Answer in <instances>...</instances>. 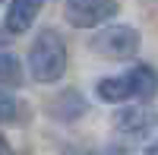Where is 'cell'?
<instances>
[{"instance_id": "4fadbf2b", "label": "cell", "mask_w": 158, "mask_h": 155, "mask_svg": "<svg viewBox=\"0 0 158 155\" xmlns=\"http://www.w3.org/2000/svg\"><path fill=\"white\" fill-rule=\"evenodd\" d=\"M0 3H3V0H0Z\"/></svg>"}, {"instance_id": "277c9868", "label": "cell", "mask_w": 158, "mask_h": 155, "mask_svg": "<svg viewBox=\"0 0 158 155\" xmlns=\"http://www.w3.org/2000/svg\"><path fill=\"white\" fill-rule=\"evenodd\" d=\"M38 13H41V0H10L3 22H6V29L13 35H22V32L32 29V22H35Z\"/></svg>"}, {"instance_id": "9c48e42d", "label": "cell", "mask_w": 158, "mask_h": 155, "mask_svg": "<svg viewBox=\"0 0 158 155\" xmlns=\"http://www.w3.org/2000/svg\"><path fill=\"white\" fill-rule=\"evenodd\" d=\"M0 82L3 86H22V63L16 60V54L0 48Z\"/></svg>"}, {"instance_id": "52a82bcc", "label": "cell", "mask_w": 158, "mask_h": 155, "mask_svg": "<svg viewBox=\"0 0 158 155\" xmlns=\"http://www.w3.org/2000/svg\"><path fill=\"white\" fill-rule=\"evenodd\" d=\"M51 117H57V120H76L79 114H85V98L79 95V92H60L57 98H51Z\"/></svg>"}, {"instance_id": "7a4b0ae2", "label": "cell", "mask_w": 158, "mask_h": 155, "mask_svg": "<svg viewBox=\"0 0 158 155\" xmlns=\"http://www.w3.org/2000/svg\"><path fill=\"white\" fill-rule=\"evenodd\" d=\"M89 48L108 60H130L139 51V32L133 25H108L92 35Z\"/></svg>"}, {"instance_id": "3957f363", "label": "cell", "mask_w": 158, "mask_h": 155, "mask_svg": "<svg viewBox=\"0 0 158 155\" xmlns=\"http://www.w3.org/2000/svg\"><path fill=\"white\" fill-rule=\"evenodd\" d=\"M120 3L117 0H67V22L76 29H95L117 16Z\"/></svg>"}, {"instance_id": "5b68a950", "label": "cell", "mask_w": 158, "mask_h": 155, "mask_svg": "<svg viewBox=\"0 0 158 155\" xmlns=\"http://www.w3.org/2000/svg\"><path fill=\"white\" fill-rule=\"evenodd\" d=\"M127 79H130V95L133 98H139V101L155 98V92H158V73H155V67L139 63V67H133L127 73Z\"/></svg>"}, {"instance_id": "30bf717a", "label": "cell", "mask_w": 158, "mask_h": 155, "mask_svg": "<svg viewBox=\"0 0 158 155\" xmlns=\"http://www.w3.org/2000/svg\"><path fill=\"white\" fill-rule=\"evenodd\" d=\"M16 117H22V101L16 95H10V92L0 89V124H10Z\"/></svg>"}, {"instance_id": "8992f818", "label": "cell", "mask_w": 158, "mask_h": 155, "mask_svg": "<svg viewBox=\"0 0 158 155\" xmlns=\"http://www.w3.org/2000/svg\"><path fill=\"white\" fill-rule=\"evenodd\" d=\"M114 127L123 133H146L155 127V114L146 108V105H136V108H127L114 117Z\"/></svg>"}, {"instance_id": "6da1fadb", "label": "cell", "mask_w": 158, "mask_h": 155, "mask_svg": "<svg viewBox=\"0 0 158 155\" xmlns=\"http://www.w3.org/2000/svg\"><path fill=\"white\" fill-rule=\"evenodd\" d=\"M29 73L38 82H57L67 73V41L57 29H41L29 48Z\"/></svg>"}, {"instance_id": "7c38bea8", "label": "cell", "mask_w": 158, "mask_h": 155, "mask_svg": "<svg viewBox=\"0 0 158 155\" xmlns=\"http://www.w3.org/2000/svg\"><path fill=\"white\" fill-rule=\"evenodd\" d=\"M146 155H158V143H152V146L146 149Z\"/></svg>"}, {"instance_id": "ba28073f", "label": "cell", "mask_w": 158, "mask_h": 155, "mask_svg": "<svg viewBox=\"0 0 158 155\" xmlns=\"http://www.w3.org/2000/svg\"><path fill=\"white\" fill-rule=\"evenodd\" d=\"M98 98L111 101V105H123L130 95V79L127 76H104V79L98 82Z\"/></svg>"}, {"instance_id": "8fae6325", "label": "cell", "mask_w": 158, "mask_h": 155, "mask_svg": "<svg viewBox=\"0 0 158 155\" xmlns=\"http://www.w3.org/2000/svg\"><path fill=\"white\" fill-rule=\"evenodd\" d=\"M0 155H10V146L3 143V136H0Z\"/></svg>"}]
</instances>
